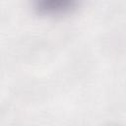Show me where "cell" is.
<instances>
[{
	"mask_svg": "<svg viewBox=\"0 0 126 126\" xmlns=\"http://www.w3.org/2000/svg\"><path fill=\"white\" fill-rule=\"evenodd\" d=\"M80 0H32L33 10L41 16H62L72 12Z\"/></svg>",
	"mask_w": 126,
	"mask_h": 126,
	"instance_id": "obj_1",
	"label": "cell"
}]
</instances>
